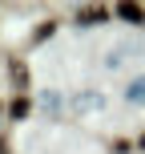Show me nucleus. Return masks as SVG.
Instances as JSON below:
<instances>
[{
    "mask_svg": "<svg viewBox=\"0 0 145 154\" xmlns=\"http://www.w3.org/2000/svg\"><path fill=\"white\" fill-rule=\"evenodd\" d=\"M105 16H109V8H105V4H85L81 12H77V24H101Z\"/></svg>",
    "mask_w": 145,
    "mask_h": 154,
    "instance_id": "nucleus-1",
    "label": "nucleus"
},
{
    "mask_svg": "<svg viewBox=\"0 0 145 154\" xmlns=\"http://www.w3.org/2000/svg\"><path fill=\"white\" fill-rule=\"evenodd\" d=\"M117 16L129 20V24H141V20H145V8H141V4H117Z\"/></svg>",
    "mask_w": 145,
    "mask_h": 154,
    "instance_id": "nucleus-2",
    "label": "nucleus"
},
{
    "mask_svg": "<svg viewBox=\"0 0 145 154\" xmlns=\"http://www.w3.org/2000/svg\"><path fill=\"white\" fill-rule=\"evenodd\" d=\"M28 109H32L28 93H20V97H12V106H8V114H12V118H24V114H28Z\"/></svg>",
    "mask_w": 145,
    "mask_h": 154,
    "instance_id": "nucleus-3",
    "label": "nucleus"
},
{
    "mask_svg": "<svg viewBox=\"0 0 145 154\" xmlns=\"http://www.w3.org/2000/svg\"><path fill=\"white\" fill-rule=\"evenodd\" d=\"M12 77H16V85H24V65L20 61H12Z\"/></svg>",
    "mask_w": 145,
    "mask_h": 154,
    "instance_id": "nucleus-4",
    "label": "nucleus"
},
{
    "mask_svg": "<svg viewBox=\"0 0 145 154\" xmlns=\"http://www.w3.org/2000/svg\"><path fill=\"white\" fill-rule=\"evenodd\" d=\"M137 146H141V150H145V134H141V138H137Z\"/></svg>",
    "mask_w": 145,
    "mask_h": 154,
    "instance_id": "nucleus-5",
    "label": "nucleus"
}]
</instances>
